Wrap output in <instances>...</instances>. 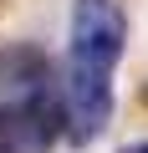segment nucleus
Here are the masks:
<instances>
[{
    "instance_id": "f03ea898",
    "label": "nucleus",
    "mask_w": 148,
    "mask_h": 153,
    "mask_svg": "<svg viewBox=\"0 0 148 153\" xmlns=\"http://www.w3.org/2000/svg\"><path fill=\"white\" fill-rule=\"evenodd\" d=\"M123 153H148V143H138V148H123Z\"/></svg>"
},
{
    "instance_id": "f257e3e1",
    "label": "nucleus",
    "mask_w": 148,
    "mask_h": 153,
    "mask_svg": "<svg viewBox=\"0 0 148 153\" xmlns=\"http://www.w3.org/2000/svg\"><path fill=\"white\" fill-rule=\"evenodd\" d=\"M128 46V21L118 0H77L71 5V41H66V133L71 143L102 138L112 117V71Z\"/></svg>"
},
{
    "instance_id": "20e7f679",
    "label": "nucleus",
    "mask_w": 148,
    "mask_h": 153,
    "mask_svg": "<svg viewBox=\"0 0 148 153\" xmlns=\"http://www.w3.org/2000/svg\"><path fill=\"white\" fill-rule=\"evenodd\" d=\"M143 97H148V92H143Z\"/></svg>"
},
{
    "instance_id": "7ed1b4c3",
    "label": "nucleus",
    "mask_w": 148,
    "mask_h": 153,
    "mask_svg": "<svg viewBox=\"0 0 148 153\" xmlns=\"http://www.w3.org/2000/svg\"><path fill=\"white\" fill-rule=\"evenodd\" d=\"M0 153H5V148H0Z\"/></svg>"
}]
</instances>
